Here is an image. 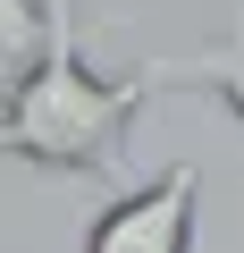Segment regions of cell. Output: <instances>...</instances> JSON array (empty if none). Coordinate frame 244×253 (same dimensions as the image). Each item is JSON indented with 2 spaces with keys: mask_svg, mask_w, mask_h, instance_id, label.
I'll return each instance as SVG.
<instances>
[{
  "mask_svg": "<svg viewBox=\"0 0 244 253\" xmlns=\"http://www.w3.org/2000/svg\"><path fill=\"white\" fill-rule=\"evenodd\" d=\"M59 26H68V9H51V0H0V59H9V76H26L51 51Z\"/></svg>",
  "mask_w": 244,
  "mask_h": 253,
  "instance_id": "277c9868",
  "label": "cell"
},
{
  "mask_svg": "<svg viewBox=\"0 0 244 253\" xmlns=\"http://www.w3.org/2000/svg\"><path fill=\"white\" fill-rule=\"evenodd\" d=\"M160 68H127V76H93L76 51V26L51 34V51L9 76V152L34 169H68V177H118V152H127V126L143 118Z\"/></svg>",
  "mask_w": 244,
  "mask_h": 253,
  "instance_id": "6da1fadb",
  "label": "cell"
},
{
  "mask_svg": "<svg viewBox=\"0 0 244 253\" xmlns=\"http://www.w3.org/2000/svg\"><path fill=\"white\" fill-rule=\"evenodd\" d=\"M194 228H202V169L177 161L152 186L109 194L84 228V253H194Z\"/></svg>",
  "mask_w": 244,
  "mask_h": 253,
  "instance_id": "7a4b0ae2",
  "label": "cell"
},
{
  "mask_svg": "<svg viewBox=\"0 0 244 253\" xmlns=\"http://www.w3.org/2000/svg\"><path fill=\"white\" fill-rule=\"evenodd\" d=\"M152 68H160V84H210V93L227 101V118L244 126V17H236V34H227V42L185 51V59H152Z\"/></svg>",
  "mask_w": 244,
  "mask_h": 253,
  "instance_id": "3957f363",
  "label": "cell"
}]
</instances>
